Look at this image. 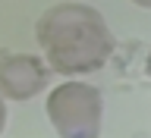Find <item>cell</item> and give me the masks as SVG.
Masks as SVG:
<instances>
[{
  "mask_svg": "<svg viewBox=\"0 0 151 138\" xmlns=\"http://www.w3.org/2000/svg\"><path fill=\"white\" fill-rule=\"evenodd\" d=\"M47 69L82 75L101 69L113 54V35L104 16L88 3H57L44 9L35 25Z\"/></svg>",
  "mask_w": 151,
  "mask_h": 138,
  "instance_id": "6da1fadb",
  "label": "cell"
},
{
  "mask_svg": "<svg viewBox=\"0 0 151 138\" xmlns=\"http://www.w3.org/2000/svg\"><path fill=\"white\" fill-rule=\"evenodd\" d=\"M47 119L60 138H101L104 97L94 85L63 82L47 94Z\"/></svg>",
  "mask_w": 151,
  "mask_h": 138,
  "instance_id": "7a4b0ae2",
  "label": "cell"
},
{
  "mask_svg": "<svg viewBox=\"0 0 151 138\" xmlns=\"http://www.w3.org/2000/svg\"><path fill=\"white\" fill-rule=\"evenodd\" d=\"M47 85V63L32 54H13L0 60V97L28 101Z\"/></svg>",
  "mask_w": 151,
  "mask_h": 138,
  "instance_id": "3957f363",
  "label": "cell"
},
{
  "mask_svg": "<svg viewBox=\"0 0 151 138\" xmlns=\"http://www.w3.org/2000/svg\"><path fill=\"white\" fill-rule=\"evenodd\" d=\"M3 126H6V107H3V97H0V132H3Z\"/></svg>",
  "mask_w": 151,
  "mask_h": 138,
  "instance_id": "277c9868",
  "label": "cell"
},
{
  "mask_svg": "<svg viewBox=\"0 0 151 138\" xmlns=\"http://www.w3.org/2000/svg\"><path fill=\"white\" fill-rule=\"evenodd\" d=\"M135 6H145V9H151V0H132Z\"/></svg>",
  "mask_w": 151,
  "mask_h": 138,
  "instance_id": "5b68a950",
  "label": "cell"
},
{
  "mask_svg": "<svg viewBox=\"0 0 151 138\" xmlns=\"http://www.w3.org/2000/svg\"><path fill=\"white\" fill-rule=\"evenodd\" d=\"M145 69H148V75H151V54H148V63H145Z\"/></svg>",
  "mask_w": 151,
  "mask_h": 138,
  "instance_id": "8992f818",
  "label": "cell"
}]
</instances>
